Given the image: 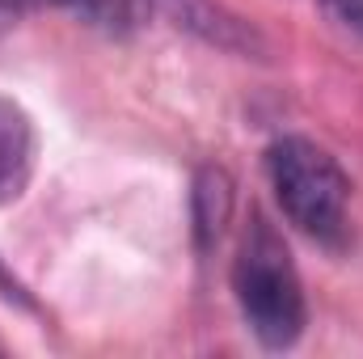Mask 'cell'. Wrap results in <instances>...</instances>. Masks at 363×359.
<instances>
[{
	"instance_id": "obj_9",
	"label": "cell",
	"mask_w": 363,
	"mask_h": 359,
	"mask_svg": "<svg viewBox=\"0 0 363 359\" xmlns=\"http://www.w3.org/2000/svg\"><path fill=\"white\" fill-rule=\"evenodd\" d=\"M9 4H60V0H9Z\"/></svg>"
},
{
	"instance_id": "obj_3",
	"label": "cell",
	"mask_w": 363,
	"mask_h": 359,
	"mask_svg": "<svg viewBox=\"0 0 363 359\" xmlns=\"http://www.w3.org/2000/svg\"><path fill=\"white\" fill-rule=\"evenodd\" d=\"M30 174H34V123L13 97H0V207L26 190Z\"/></svg>"
},
{
	"instance_id": "obj_5",
	"label": "cell",
	"mask_w": 363,
	"mask_h": 359,
	"mask_svg": "<svg viewBox=\"0 0 363 359\" xmlns=\"http://www.w3.org/2000/svg\"><path fill=\"white\" fill-rule=\"evenodd\" d=\"M228 211H233V186L224 170H203L194 182V233H199V245H216L224 224H228Z\"/></svg>"
},
{
	"instance_id": "obj_8",
	"label": "cell",
	"mask_w": 363,
	"mask_h": 359,
	"mask_svg": "<svg viewBox=\"0 0 363 359\" xmlns=\"http://www.w3.org/2000/svg\"><path fill=\"white\" fill-rule=\"evenodd\" d=\"M13 21H17V4L0 0V34H9V30H13Z\"/></svg>"
},
{
	"instance_id": "obj_1",
	"label": "cell",
	"mask_w": 363,
	"mask_h": 359,
	"mask_svg": "<svg viewBox=\"0 0 363 359\" xmlns=\"http://www.w3.org/2000/svg\"><path fill=\"white\" fill-rule=\"evenodd\" d=\"M267 174H271L279 207L304 237L321 245L347 241L351 182L325 148H317L304 136H283L267 153Z\"/></svg>"
},
{
	"instance_id": "obj_4",
	"label": "cell",
	"mask_w": 363,
	"mask_h": 359,
	"mask_svg": "<svg viewBox=\"0 0 363 359\" xmlns=\"http://www.w3.org/2000/svg\"><path fill=\"white\" fill-rule=\"evenodd\" d=\"M169 9H174L178 26L194 30V34H203L207 43H216V47H224V51H237V55L262 51L258 34H254V30H250L245 21L228 17L224 9H211L207 0H169Z\"/></svg>"
},
{
	"instance_id": "obj_6",
	"label": "cell",
	"mask_w": 363,
	"mask_h": 359,
	"mask_svg": "<svg viewBox=\"0 0 363 359\" xmlns=\"http://www.w3.org/2000/svg\"><path fill=\"white\" fill-rule=\"evenodd\" d=\"M68 4L85 26L101 30V34H135L148 26L152 17V0H60Z\"/></svg>"
},
{
	"instance_id": "obj_7",
	"label": "cell",
	"mask_w": 363,
	"mask_h": 359,
	"mask_svg": "<svg viewBox=\"0 0 363 359\" xmlns=\"http://www.w3.org/2000/svg\"><path fill=\"white\" fill-rule=\"evenodd\" d=\"M321 9H325V17H330L338 30L363 38V0H321Z\"/></svg>"
},
{
	"instance_id": "obj_2",
	"label": "cell",
	"mask_w": 363,
	"mask_h": 359,
	"mask_svg": "<svg viewBox=\"0 0 363 359\" xmlns=\"http://www.w3.org/2000/svg\"><path fill=\"white\" fill-rule=\"evenodd\" d=\"M233 292L237 304L254 330V338L271 351H283L300 338L304 330V287L291 267L283 241L271 233V224H254L237 267H233Z\"/></svg>"
}]
</instances>
